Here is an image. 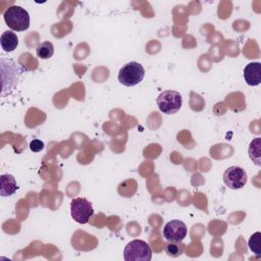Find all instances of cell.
Masks as SVG:
<instances>
[{
  "label": "cell",
  "mask_w": 261,
  "mask_h": 261,
  "mask_svg": "<svg viewBox=\"0 0 261 261\" xmlns=\"http://www.w3.org/2000/svg\"><path fill=\"white\" fill-rule=\"evenodd\" d=\"M18 190V186L13 175L1 174L0 175V195L2 197H9Z\"/></svg>",
  "instance_id": "cell-10"
},
{
  "label": "cell",
  "mask_w": 261,
  "mask_h": 261,
  "mask_svg": "<svg viewBox=\"0 0 261 261\" xmlns=\"http://www.w3.org/2000/svg\"><path fill=\"white\" fill-rule=\"evenodd\" d=\"M44 147H45L44 142L38 139H35L30 143V149L32 152H40L44 149Z\"/></svg>",
  "instance_id": "cell-16"
},
{
  "label": "cell",
  "mask_w": 261,
  "mask_h": 261,
  "mask_svg": "<svg viewBox=\"0 0 261 261\" xmlns=\"http://www.w3.org/2000/svg\"><path fill=\"white\" fill-rule=\"evenodd\" d=\"M3 18L9 29L16 32H23L30 27L29 12L18 5L9 6L3 13Z\"/></svg>",
  "instance_id": "cell-1"
},
{
  "label": "cell",
  "mask_w": 261,
  "mask_h": 261,
  "mask_svg": "<svg viewBox=\"0 0 261 261\" xmlns=\"http://www.w3.org/2000/svg\"><path fill=\"white\" fill-rule=\"evenodd\" d=\"M223 182L230 190H240L247 184V173L246 171L237 165L229 166L223 172Z\"/></svg>",
  "instance_id": "cell-6"
},
{
  "label": "cell",
  "mask_w": 261,
  "mask_h": 261,
  "mask_svg": "<svg viewBox=\"0 0 261 261\" xmlns=\"http://www.w3.org/2000/svg\"><path fill=\"white\" fill-rule=\"evenodd\" d=\"M188 233L187 225L178 219L168 221L163 227V237L168 242H181Z\"/></svg>",
  "instance_id": "cell-7"
},
{
  "label": "cell",
  "mask_w": 261,
  "mask_h": 261,
  "mask_svg": "<svg viewBox=\"0 0 261 261\" xmlns=\"http://www.w3.org/2000/svg\"><path fill=\"white\" fill-rule=\"evenodd\" d=\"M244 79L247 85L256 87L261 83V63L250 62L244 68Z\"/></svg>",
  "instance_id": "cell-9"
},
{
  "label": "cell",
  "mask_w": 261,
  "mask_h": 261,
  "mask_svg": "<svg viewBox=\"0 0 261 261\" xmlns=\"http://www.w3.org/2000/svg\"><path fill=\"white\" fill-rule=\"evenodd\" d=\"M94 214V209L87 199L85 198H74L70 202V215L72 219L81 224L88 223L90 218Z\"/></svg>",
  "instance_id": "cell-5"
},
{
  "label": "cell",
  "mask_w": 261,
  "mask_h": 261,
  "mask_svg": "<svg viewBox=\"0 0 261 261\" xmlns=\"http://www.w3.org/2000/svg\"><path fill=\"white\" fill-rule=\"evenodd\" d=\"M0 44L5 52H12L18 46V37L12 31H5L0 37Z\"/></svg>",
  "instance_id": "cell-11"
},
{
  "label": "cell",
  "mask_w": 261,
  "mask_h": 261,
  "mask_svg": "<svg viewBox=\"0 0 261 261\" xmlns=\"http://www.w3.org/2000/svg\"><path fill=\"white\" fill-rule=\"evenodd\" d=\"M157 105L159 110L164 114L176 113L182 105L181 95L173 90H166L157 97Z\"/></svg>",
  "instance_id": "cell-4"
},
{
  "label": "cell",
  "mask_w": 261,
  "mask_h": 261,
  "mask_svg": "<svg viewBox=\"0 0 261 261\" xmlns=\"http://www.w3.org/2000/svg\"><path fill=\"white\" fill-rule=\"evenodd\" d=\"M145 76V68L137 61L124 64L118 71V82L125 87H134L140 84Z\"/></svg>",
  "instance_id": "cell-2"
},
{
  "label": "cell",
  "mask_w": 261,
  "mask_h": 261,
  "mask_svg": "<svg viewBox=\"0 0 261 261\" xmlns=\"http://www.w3.org/2000/svg\"><path fill=\"white\" fill-rule=\"evenodd\" d=\"M249 157L250 159L256 163L258 166L261 165V161H260V156H261V139L260 138H256L253 141H251L250 145H249Z\"/></svg>",
  "instance_id": "cell-12"
},
{
  "label": "cell",
  "mask_w": 261,
  "mask_h": 261,
  "mask_svg": "<svg viewBox=\"0 0 261 261\" xmlns=\"http://www.w3.org/2000/svg\"><path fill=\"white\" fill-rule=\"evenodd\" d=\"M6 61H7L6 66L8 68L9 74H7L6 80L2 81V95H5L6 93L9 94L15 88L17 81H18V76L20 74L18 67L12 60H6Z\"/></svg>",
  "instance_id": "cell-8"
},
{
  "label": "cell",
  "mask_w": 261,
  "mask_h": 261,
  "mask_svg": "<svg viewBox=\"0 0 261 261\" xmlns=\"http://www.w3.org/2000/svg\"><path fill=\"white\" fill-rule=\"evenodd\" d=\"M249 249L255 254L257 258H260L261 256V232L256 231L253 233L248 242Z\"/></svg>",
  "instance_id": "cell-14"
},
{
  "label": "cell",
  "mask_w": 261,
  "mask_h": 261,
  "mask_svg": "<svg viewBox=\"0 0 261 261\" xmlns=\"http://www.w3.org/2000/svg\"><path fill=\"white\" fill-rule=\"evenodd\" d=\"M151 258V247L143 240H133L124 247L123 259L125 261H150Z\"/></svg>",
  "instance_id": "cell-3"
},
{
  "label": "cell",
  "mask_w": 261,
  "mask_h": 261,
  "mask_svg": "<svg viewBox=\"0 0 261 261\" xmlns=\"http://www.w3.org/2000/svg\"><path fill=\"white\" fill-rule=\"evenodd\" d=\"M185 250V245L180 242H169L165 247V252L168 256L175 258L182 254Z\"/></svg>",
  "instance_id": "cell-15"
},
{
  "label": "cell",
  "mask_w": 261,
  "mask_h": 261,
  "mask_svg": "<svg viewBox=\"0 0 261 261\" xmlns=\"http://www.w3.org/2000/svg\"><path fill=\"white\" fill-rule=\"evenodd\" d=\"M37 56L41 59H49L54 54V46L50 41L40 43L36 48Z\"/></svg>",
  "instance_id": "cell-13"
}]
</instances>
